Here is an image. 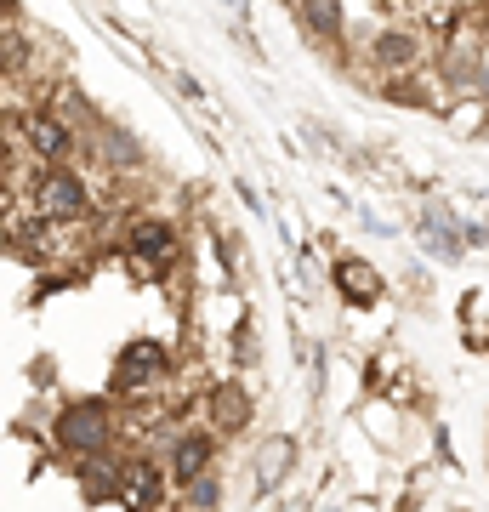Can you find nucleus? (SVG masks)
<instances>
[{
  "label": "nucleus",
  "instance_id": "nucleus-9",
  "mask_svg": "<svg viewBox=\"0 0 489 512\" xmlns=\"http://www.w3.org/2000/svg\"><path fill=\"white\" fill-rule=\"evenodd\" d=\"M165 370V353L154 348V342H137V348H126V359H120V387H143L154 382Z\"/></svg>",
  "mask_w": 489,
  "mask_h": 512
},
{
  "label": "nucleus",
  "instance_id": "nucleus-8",
  "mask_svg": "<svg viewBox=\"0 0 489 512\" xmlns=\"http://www.w3.org/2000/svg\"><path fill=\"white\" fill-rule=\"evenodd\" d=\"M370 57H376L381 69H410V63L421 57V40L399 35V29H381V35L370 40Z\"/></svg>",
  "mask_w": 489,
  "mask_h": 512
},
{
  "label": "nucleus",
  "instance_id": "nucleus-2",
  "mask_svg": "<svg viewBox=\"0 0 489 512\" xmlns=\"http://www.w3.org/2000/svg\"><path fill=\"white\" fill-rule=\"evenodd\" d=\"M35 211H40V222H63V228H69V222L91 217V194L69 165H52V171L40 177V188H35Z\"/></svg>",
  "mask_w": 489,
  "mask_h": 512
},
{
  "label": "nucleus",
  "instance_id": "nucleus-1",
  "mask_svg": "<svg viewBox=\"0 0 489 512\" xmlns=\"http://www.w3.org/2000/svg\"><path fill=\"white\" fill-rule=\"evenodd\" d=\"M52 433L57 444L69 450V456H103L114 439V404L109 399H74L57 410L52 421Z\"/></svg>",
  "mask_w": 489,
  "mask_h": 512
},
{
  "label": "nucleus",
  "instance_id": "nucleus-13",
  "mask_svg": "<svg viewBox=\"0 0 489 512\" xmlns=\"http://www.w3.org/2000/svg\"><path fill=\"white\" fill-rule=\"evenodd\" d=\"M194 507H217V478H200L194 484Z\"/></svg>",
  "mask_w": 489,
  "mask_h": 512
},
{
  "label": "nucleus",
  "instance_id": "nucleus-6",
  "mask_svg": "<svg viewBox=\"0 0 489 512\" xmlns=\"http://www.w3.org/2000/svg\"><path fill=\"white\" fill-rule=\"evenodd\" d=\"M23 131H29V143H35L52 165H63L74 154V131L63 126L57 114H29V126H23Z\"/></svg>",
  "mask_w": 489,
  "mask_h": 512
},
{
  "label": "nucleus",
  "instance_id": "nucleus-7",
  "mask_svg": "<svg viewBox=\"0 0 489 512\" xmlns=\"http://www.w3.org/2000/svg\"><path fill=\"white\" fill-rule=\"evenodd\" d=\"M211 450H217V439H205V433H182V439H177V456H171V473H177V484H200L205 467H211Z\"/></svg>",
  "mask_w": 489,
  "mask_h": 512
},
{
  "label": "nucleus",
  "instance_id": "nucleus-4",
  "mask_svg": "<svg viewBox=\"0 0 489 512\" xmlns=\"http://www.w3.org/2000/svg\"><path fill=\"white\" fill-rule=\"evenodd\" d=\"M336 291H342L347 302L370 308V302H381V274L364 256H336Z\"/></svg>",
  "mask_w": 489,
  "mask_h": 512
},
{
  "label": "nucleus",
  "instance_id": "nucleus-10",
  "mask_svg": "<svg viewBox=\"0 0 489 512\" xmlns=\"http://www.w3.org/2000/svg\"><path fill=\"white\" fill-rule=\"evenodd\" d=\"M313 40H342V0H296Z\"/></svg>",
  "mask_w": 489,
  "mask_h": 512
},
{
  "label": "nucleus",
  "instance_id": "nucleus-12",
  "mask_svg": "<svg viewBox=\"0 0 489 512\" xmlns=\"http://www.w3.org/2000/svg\"><path fill=\"white\" fill-rule=\"evenodd\" d=\"M290 461H296V444H290V439H268V444H262V456H256V484L273 490V484L285 478Z\"/></svg>",
  "mask_w": 489,
  "mask_h": 512
},
{
  "label": "nucleus",
  "instance_id": "nucleus-11",
  "mask_svg": "<svg viewBox=\"0 0 489 512\" xmlns=\"http://www.w3.org/2000/svg\"><path fill=\"white\" fill-rule=\"evenodd\" d=\"M120 501H126L131 512L160 507V473H154V467H131L126 484H120Z\"/></svg>",
  "mask_w": 489,
  "mask_h": 512
},
{
  "label": "nucleus",
  "instance_id": "nucleus-3",
  "mask_svg": "<svg viewBox=\"0 0 489 512\" xmlns=\"http://www.w3.org/2000/svg\"><path fill=\"white\" fill-rule=\"evenodd\" d=\"M131 256H137V268L148 274H165L171 268V256H177V234H171V222H137L131 228Z\"/></svg>",
  "mask_w": 489,
  "mask_h": 512
},
{
  "label": "nucleus",
  "instance_id": "nucleus-5",
  "mask_svg": "<svg viewBox=\"0 0 489 512\" xmlns=\"http://www.w3.org/2000/svg\"><path fill=\"white\" fill-rule=\"evenodd\" d=\"M251 410L256 404L239 382H222L217 393H211V427H217V433H245V427H251Z\"/></svg>",
  "mask_w": 489,
  "mask_h": 512
}]
</instances>
